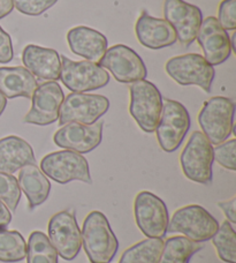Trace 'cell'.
I'll use <instances>...</instances> for the list:
<instances>
[{
	"label": "cell",
	"instance_id": "15",
	"mask_svg": "<svg viewBox=\"0 0 236 263\" xmlns=\"http://www.w3.org/2000/svg\"><path fill=\"white\" fill-rule=\"evenodd\" d=\"M31 109L23 121L37 126H47L59 119L60 106L65 95L60 84L55 81L42 83L32 95Z\"/></svg>",
	"mask_w": 236,
	"mask_h": 263
},
{
	"label": "cell",
	"instance_id": "23",
	"mask_svg": "<svg viewBox=\"0 0 236 263\" xmlns=\"http://www.w3.org/2000/svg\"><path fill=\"white\" fill-rule=\"evenodd\" d=\"M17 182L20 190L27 196L30 209L44 203L50 195V181L36 164L23 166L18 173Z\"/></svg>",
	"mask_w": 236,
	"mask_h": 263
},
{
	"label": "cell",
	"instance_id": "18",
	"mask_svg": "<svg viewBox=\"0 0 236 263\" xmlns=\"http://www.w3.org/2000/svg\"><path fill=\"white\" fill-rule=\"evenodd\" d=\"M135 32L140 43L151 50H159L176 43V34L173 27L164 18L149 15L142 12L135 26Z\"/></svg>",
	"mask_w": 236,
	"mask_h": 263
},
{
	"label": "cell",
	"instance_id": "8",
	"mask_svg": "<svg viewBox=\"0 0 236 263\" xmlns=\"http://www.w3.org/2000/svg\"><path fill=\"white\" fill-rule=\"evenodd\" d=\"M168 77L180 86H197L211 92L215 70L203 55L187 53L171 58L165 66Z\"/></svg>",
	"mask_w": 236,
	"mask_h": 263
},
{
	"label": "cell",
	"instance_id": "14",
	"mask_svg": "<svg viewBox=\"0 0 236 263\" xmlns=\"http://www.w3.org/2000/svg\"><path fill=\"white\" fill-rule=\"evenodd\" d=\"M164 15L182 45L189 46L196 41L203 22L202 11L197 6L185 0H165Z\"/></svg>",
	"mask_w": 236,
	"mask_h": 263
},
{
	"label": "cell",
	"instance_id": "13",
	"mask_svg": "<svg viewBox=\"0 0 236 263\" xmlns=\"http://www.w3.org/2000/svg\"><path fill=\"white\" fill-rule=\"evenodd\" d=\"M98 64L121 83H134L144 80L148 75L143 59L133 49L124 44H116L107 49Z\"/></svg>",
	"mask_w": 236,
	"mask_h": 263
},
{
	"label": "cell",
	"instance_id": "34",
	"mask_svg": "<svg viewBox=\"0 0 236 263\" xmlns=\"http://www.w3.org/2000/svg\"><path fill=\"white\" fill-rule=\"evenodd\" d=\"M219 208L223 210L224 215L227 217L228 222L234 225L236 223V197H232L228 201H221L218 203Z\"/></svg>",
	"mask_w": 236,
	"mask_h": 263
},
{
	"label": "cell",
	"instance_id": "36",
	"mask_svg": "<svg viewBox=\"0 0 236 263\" xmlns=\"http://www.w3.org/2000/svg\"><path fill=\"white\" fill-rule=\"evenodd\" d=\"M14 9L13 0H0V18L7 16Z\"/></svg>",
	"mask_w": 236,
	"mask_h": 263
},
{
	"label": "cell",
	"instance_id": "24",
	"mask_svg": "<svg viewBox=\"0 0 236 263\" xmlns=\"http://www.w3.org/2000/svg\"><path fill=\"white\" fill-rule=\"evenodd\" d=\"M200 242L186 237H172L164 242L159 263H189L192 255L202 250Z\"/></svg>",
	"mask_w": 236,
	"mask_h": 263
},
{
	"label": "cell",
	"instance_id": "26",
	"mask_svg": "<svg viewBox=\"0 0 236 263\" xmlns=\"http://www.w3.org/2000/svg\"><path fill=\"white\" fill-rule=\"evenodd\" d=\"M27 256V242L17 231L0 229V262L16 263Z\"/></svg>",
	"mask_w": 236,
	"mask_h": 263
},
{
	"label": "cell",
	"instance_id": "25",
	"mask_svg": "<svg viewBox=\"0 0 236 263\" xmlns=\"http://www.w3.org/2000/svg\"><path fill=\"white\" fill-rule=\"evenodd\" d=\"M163 247L162 238H148L122 253L119 263H159Z\"/></svg>",
	"mask_w": 236,
	"mask_h": 263
},
{
	"label": "cell",
	"instance_id": "19",
	"mask_svg": "<svg viewBox=\"0 0 236 263\" xmlns=\"http://www.w3.org/2000/svg\"><path fill=\"white\" fill-rule=\"evenodd\" d=\"M70 51L88 62L98 64L105 54L108 41L102 32L86 26L74 27L67 32Z\"/></svg>",
	"mask_w": 236,
	"mask_h": 263
},
{
	"label": "cell",
	"instance_id": "20",
	"mask_svg": "<svg viewBox=\"0 0 236 263\" xmlns=\"http://www.w3.org/2000/svg\"><path fill=\"white\" fill-rule=\"evenodd\" d=\"M22 62L29 72L41 80L56 81L60 79L61 59L53 49L29 44L22 52Z\"/></svg>",
	"mask_w": 236,
	"mask_h": 263
},
{
	"label": "cell",
	"instance_id": "31",
	"mask_svg": "<svg viewBox=\"0 0 236 263\" xmlns=\"http://www.w3.org/2000/svg\"><path fill=\"white\" fill-rule=\"evenodd\" d=\"M58 0H13L18 12L26 15L38 16L54 6Z\"/></svg>",
	"mask_w": 236,
	"mask_h": 263
},
{
	"label": "cell",
	"instance_id": "27",
	"mask_svg": "<svg viewBox=\"0 0 236 263\" xmlns=\"http://www.w3.org/2000/svg\"><path fill=\"white\" fill-rule=\"evenodd\" d=\"M27 263H58V253L49 237L41 231L31 232L27 243Z\"/></svg>",
	"mask_w": 236,
	"mask_h": 263
},
{
	"label": "cell",
	"instance_id": "9",
	"mask_svg": "<svg viewBox=\"0 0 236 263\" xmlns=\"http://www.w3.org/2000/svg\"><path fill=\"white\" fill-rule=\"evenodd\" d=\"M110 109V101L103 95L72 92L65 98L59 111V125L77 123L92 125Z\"/></svg>",
	"mask_w": 236,
	"mask_h": 263
},
{
	"label": "cell",
	"instance_id": "21",
	"mask_svg": "<svg viewBox=\"0 0 236 263\" xmlns=\"http://www.w3.org/2000/svg\"><path fill=\"white\" fill-rule=\"evenodd\" d=\"M28 164H36V158L26 140L15 135L0 140V172L13 175Z\"/></svg>",
	"mask_w": 236,
	"mask_h": 263
},
{
	"label": "cell",
	"instance_id": "1",
	"mask_svg": "<svg viewBox=\"0 0 236 263\" xmlns=\"http://www.w3.org/2000/svg\"><path fill=\"white\" fill-rule=\"evenodd\" d=\"M82 246L91 263H110L119 250V241L107 217L101 211H91L83 222Z\"/></svg>",
	"mask_w": 236,
	"mask_h": 263
},
{
	"label": "cell",
	"instance_id": "4",
	"mask_svg": "<svg viewBox=\"0 0 236 263\" xmlns=\"http://www.w3.org/2000/svg\"><path fill=\"white\" fill-rule=\"evenodd\" d=\"M213 147L210 141L202 132H192L180 155L183 175L197 184H211L213 178Z\"/></svg>",
	"mask_w": 236,
	"mask_h": 263
},
{
	"label": "cell",
	"instance_id": "7",
	"mask_svg": "<svg viewBox=\"0 0 236 263\" xmlns=\"http://www.w3.org/2000/svg\"><path fill=\"white\" fill-rule=\"evenodd\" d=\"M41 171L58 184H68L74 180L92 184L87 158L72 150L46 155L41 161Z\"/></svg>",
	"mask_w": 236,
	"mask_h": 263
},
{
	"label": "cell",
	"instance_id": "12",
	"mask_svg": "<svg viewBox=\"0 0 236 263\" xmlns=\"http://www.w3.org/2000/svg\"><path fill=\"white\" fill-rule=\"evenodd\" d=\"M47 231L51 245L64 260L72 261L78 255L82 236L74 211L65 210L52 216Z\"/></svg>",
	"mask_w": 236,
	"mask_h": 263
},
{
	"label": "cell",
	"instance_id": "6",
	"mask_svg": "<svg viewBox=\"0 0 236 263\" xmlns=\"http://www.w3.org/2000/svg\"><path fill=\"white\" fill-rule=\"evenodd\" d=\"M190 125V116L185 105L178 101L165 100L159 123L154 130L160 148L166 153L178 150L185 140Z\"/></svg>",
	"mask_w": 236,
	"mask_h": 263
},
{
	"label": "cell",
	"instance_id": "17",
	"mask_svg": "<svg viewBox=\"0 0 236 263\" xmlns=\"http://www.w3.org/2000/svg\"><path fill=\"white\" fill-rule=\"evenodd\" d=\"M196 40L201 45L205 60L212 66L224 64L232 54L229 35L214 16L206 17L202 22Z\"/></svg>",
	"mask_w": 236,
	"mask_h": 263
},
{
	"label": "cell",
	"instance_id": "32",
	"mask_svg": "<svg viewBox=\"0 0 236 263\" xmlns=\"http://www.w3.org/2000/svg\"><path fill=\"white\" fill-rule=\"evenodd\" d=\"M217 20L226 31L236 29V0H223L220 3Z\"/></svg>",
	"mask_w": 236,
	"mask_h": 263
},
{
	"label": "cell",
	"instance_id": "29",
	"mask_svg": "<svg viewBox=\"0 0 236 263\" xmlns=\"http://www.w3.org/2000/svg\"><path fill=\"white\" fill-rule=\"evenodd\" d=\"M21 199V190L17 179L8 173L0 172V201L9 210L15 211Z\"/></svg>",
	"mask_w": 236,
	"mask_h": 263
},
{
	"label": "cell",
	"instance_id": "35",
	"mask_svg": "<svg viewBox=\"0 0 236 263\" xmlns=\"http://www.w3.org/2000/svg\"><path fill=\"white\" fill-rule=\"evenodd\" d=\"M12 220V214L6 205L0 201V229H6Z\"/></svg>",
	"mask_w": 236,
	"mask_h": 263
},
{
	"label": "cell",
	"instance_id": "5",
	"mask_svg": "<svg viewBox=\"0 0 236 263\" xmlns=\"http://www.w3.org/2000/svg\"><path fill=\"white\" fill-rule=\"evenodd\" d=\"M129 112L140 128L153 133L163 110V96L159 89L148 80H140L130 86Z\"/></svg>",
	"mask_w": 236,
	"mask_h": 263
},
{
	"label": "cell",
	"instance_id": "16",
	"mask_svg": "<svg viewBox=\"0 0 236 263\" xmlns=\"http://www.w3.org/2000/svg\"><path fill=\"white\" fill-rule=\"evenodd\" d=\"M103 123L83 125L69 123L55 132L54 143L60 148L78 154H88L96 149L103 139Z\"/></svg>",
	"mask_w": 236,
	"mask_h": 263
},
{
	"label": "cell",
	"instance_id": "28",
	"mask_svg": "<svg viewBox=\"0 0 236 263\" xmlns=\"http://www.w3.org/2000/svg\"><path fill=\"white\" fill-rule=\"evenodd\" d=\"M212 242L221 261L236 263V232L228 220H225L219 227L212 237Z\"/></svg>",
	"mask_w": 236,
	"mask_h": 263
},
{
	"label": "cell",
	"instance_id": "2",
	"mask_svg": "<svg viewBox=\"0 0 236 263\" xmlns=\"http://www.w3.org/2000/svg\"><path fill=\"white\" fill-rule=\"evenodd\" d=\"M235 103L224 96H215L206 101L198 115V124L211 144L227 141L234 128Z\"/></svg>",
	"mask_w": 236,
	"mask_h": 263
},
{
	"label": "cell",
	"instance_id": "37",
	"mask_svg": "<svg viewBox=\"0 0 236 263\" xmlns=\"http://www.w3.org/2000/svg\"><path fill=\"white\" fill-rule=\"evenodd\" d=\"M7 105V98L5 97L3 93H0V116L3 115V112L6 109Z\"/></svg>",
	"mask_w": 236,
	"mask_h": 263
},
{
	"label": "cell",
	"instance_id": "22",
	"mask_svg": "<svg viewBox=\"0 0 236 263\" xmlns=\"http://www.w3.org/2000/svg\"><path fill=\"white\" fill-rule=\"evenodd\" d=\"M37 87L36 78L23 66L0 67V93L6 98H31Z\"/></svg>",
	"mask_w": 236,
	"mask_h": 263
},
{
	"label": "cell",
	"instance_id": "10",
	"mask_svg": "<svg viewBox=\"0 0 236 263\" xmlns=\"http://www.w3.org/2000/svg\"><path fill=\"white\" fill-rule=\"evenodd\" d=\"M60 80L64 86L73 92L92 91L107 86L110 74L96 63L74 62L61 55Z\"/></svg>",
	"mask_w": 236,
	"mask_h": 263
},
{
	"label": "cell",
	"instance_id": "33",
	"mask_svg": "<svg viewBox=\"0 0 236 263\" xmlns=\"http://www.w3.org/2000/svg\"><path fill=\"white\" fill-rule=\"evenodd\" d=\"M13 58L14 51L11 36L0 27V64L11 63Z\"/></svg>",
	"mask_w": 236,
	"mask_h": 263
},
{
	"label": "cell",
	"instance_id": "11",
	"mask_svg": "<svg viewBox=\"0 0 236 263\" xmlns=\"http://www.w3.org/2000/svg\"><path fill=\"white\" fill-rule=\"evenodd\" d=\"M135 220L141 232L148 238H164L167 233L169 216L165 202L151 192H140L134 202Z\"/></svg>",
	"mask_w": 236,
	"mask_h": 263
},
{
	"label": "cell",
	"instance_id": "30",
	"mask_svg": "<svg viewBox=\"0 0 236 263\" xmlns=\"http://www.w3.org/2000/svg\"><path fill=\"white\" fill-rule=\"evenodd\" d=\"M235 152H236V140L232 139L225 142L217 144L213 148V159L229 171L236 170L235 162Z\"/></svg>",
	"mask_w": 236,
	"mask_h": 263
},
{
	"label": "cell",
	"instance_id": "3",
	"mask_svg": "<svg viewBox=\"0 0 236 263\" xmlns=\"http://www.w3.org/2000/svg\"><path fill=\"white\" fill-rule=\"evenodd\" d=\"M219 223L202 205L189 204L178 209L168 222L167 232L181 233L195 242L212 239L219 229Z\"/></svg>",
	"mask_w": 236,
	"mask_h": 263
}]
</instances>
